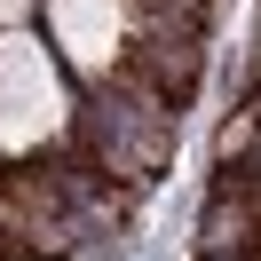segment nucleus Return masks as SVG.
Wrapping results in <instances>:
<instances>
[{"instance_id": "nucleus-1", "label": "nucleus", "mask_w": 261, "mask_h": 261, "mask_svg": "<svg viewBox=\"0 0 261 261\" xmlns=\"http://www.w3.org/2000/svg\"><path fill=\"white\" fill-rule=\"evenodd\" d=\"M253 245H261V198L253 190H214L206 214H198V253L238 261V253H253Z\"/></svg>"}, {"instance_id": "nucleus-2", "label": "nucleus", "mask_w": 261, "mask_h": 261, "mask_svg": "<svg viewBox=\"0 0 261 261\" xmlns=\"http://www.w3.org/2000/svg\"><path fill=\"white\" fill-rule=\"evenodd\" d=\"M245 80H261V40H253V71H245Z\"/></svg>"}, {"instance_id": "nucleus-3", "label": "nucleus", "mask_w": 261, "mask_h": 261, "mask_svg": "<svg viewBox=\"0 0 261 261\" xmlns=\"http://www.w3.org/2000/svg\"><path fill=\"white\" fill-rule=\"evenodd\" d=\"M198 261H214V253H198ZM238 261H261V245H253V253H238Z\"/></svg>"}, {"instance_id": "nucleus-4", "label": "nucleus", "mask_w": 261, "mask_h": 261, "mask_svg": "<svg viewBox=\"0 0 261 261\" xmlns=\"http://www.w3.org/2000/svg\"><path fill=\"white\" fill-rule=\"evenodd\" d=\"M245 103H253V111H261V80H253V95H245Z\"/></svg>"}]
</instances>
